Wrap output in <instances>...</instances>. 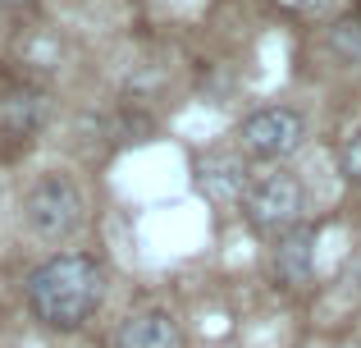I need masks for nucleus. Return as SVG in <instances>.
I'll return each mask as SVG.
<instances>
[{
	"label": "nucleus",
	"instance_id": "f257e3e1",
	"mask_svg": "<svg viewBox=\"0 0 361 348\" xmlns=\"http://www.w3.org/2000/svg\"><path fill=\"white\" fill-rule=\"evenodd\" d=\"M106 298V270L87 252H55L27 275V307L46 330H78Z\"/></svg>",
	"mask_w": 361,
	"mask_h": 348
},
{
	"label": "nucleus",
	"instance_id": "f03ea898",
	"mask_svg": "<svg viewBox=\"0 0 361 348\" xmlns=\"http://www.w3.org/2000/svg\"><path fill=\"white\" fill-rule=\"evenodd\" d=\"M243 211H247V224L256 234H288L298 224H307V211H311V197H307V184L288 170H274V174H256L252 188L243 197Z\"/></svg>",
	"mask_w": 361,
	"mask_h": 348
},
{
	"label": "nucleus",
	"instance_id": "7ed1b4c3",
	"mask_svg": "<svg viewBox=\"0 0 361 348\" xmlns=\"http://www.w3.org/2000/svg\"><path fill=\"white\" fill-rule=\"evenodd\" d=\"M23 220L37 239L60 243L69 234H78V224L87 220V197H82L78 179L69 174H42L23 197Z\"/></svg>",
	"mask_w": 361,
	"mask_h": 348
},
{
	"label": "nucleus",
	"instance_id": "20e7f679",
	"mask_svg": "<svg viewBox=\"0 0 361 348\" xmlns=\"http://www.w3.org/2000/svg\"><path fill=\"white\" fill-rule=\"evenodd\" d=\"M307 143V115L298 106H261L238 124V152L247 161H288Z\"/></svg>",
	"mask_w": 361,
	"mask_h": 348
},
{
	"label": "nucleus",
	"instance_id": "39448f33",
	"mask_svg": "<svg viewBox=\"0 0 361 348\" xmlns=\"http://www.w3.org/2000/svg\"><path fill=\"white\" fill-rule=\"evenodd\" d=\"M192 179H197V193H202L206 202H215V206H243L247 188H252L247 156L229 152V147H206V152H197Z\"/></svg>",
	"mask_w": 361,
	"mask_h": 348
},
{
	"label": "nucleus",
	"instance_id": "423d86ee",
	"mask_svg": "<svg viewBox=\"0 0 361 348\" xmlns=\"http://www.w3.org/2000/svg\"><path fill=\"white\" fill-rule=\"evenodd\" d=\"M274 275H279V284H307L316 275V229L311 224L279 234V243H274Z\"/></svg>",
	"mask_w": 361,
	"mask_h": 348
},
{
	"label": "nucleus",
	"instance_id": "0eeeda50",
	"mask_svg": "<svg viewBox=\"0 0 361 348\" xmlns=\"http://www.w3.org/2000/svg\"><path fill=\"white\" fill-rule=\"evenodd\" d=\"M119 348H178V325L165 307H142L119 325Z\"/></svg>",
	"mask_w": 361,
	"mask_h": 348
},
{
	"label": "nucleus",
	"instance_id": "6e6552de",
	"mask_svg": "<svg viewBox=\"0 0 361 348\" xmlns=\"http://www.w3.org/2000/svg\"><path fill=\"white\" fill-rule=\"evenodd\" d=\"M338 165H343L348 184H353V188H361V124H357L353 133L343 138V152H338Z\"/></svg>",
	"mask_w": 361,
	"mask_h": 348
},
{
	"label": "nucleus",
	"instance_id": "1a4fd4ad",
	"mask_svg": "<svg viewBox=\"0 0 361 348\" xmlns=\"http://www.w3.org/2000/svg\"><path fill=\"white\" fill-rule=\"evenodd\" d=\"M329 42H334V51L343 55V60H361V23H357V18H353V23H338Z\"/></svg>",
	"mask_w": 361,
	"mask_h": 348
},
{
	"label": "nucleus",
	"instance_id": "9d476101",
	"mask_svg": "<svg viewBox=\"0 0 361 348\" xmlns=\"http://www.w3.org/2000/svg\"><path fill=\"white\" fill-rule=\"evenodd\" d=\"M279 5L298 18H325V14H334L338 0H279Z\"/></svg>",
	"mask_w": 361,
	"mask_h": 348
},
{
	"label": "nucleus",
	"instance_id": "9b49d317",
	"mask_svg": "<svg viewBox=\"0 0 361 348\" xmlns=\"http://www.w3.org/2000/svg\"><path fill=\"white\" fill-rule=\"evenodd\" d=\"M0 5H9V9H14V5H27V0H0Z\"/></svg>",
	"mask_w": 361,
	"mask_h": 348
}]
</instances>
